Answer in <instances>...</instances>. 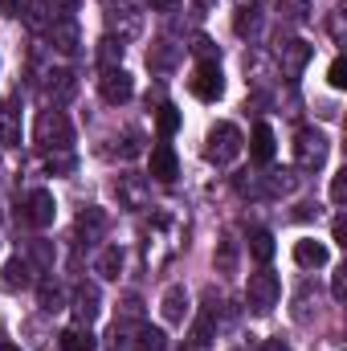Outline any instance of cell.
<instances>
[{
    "label": "cell",
    "instance_id": "cell-4",
    "mask_svg": "<svg viewBox=\"0 0 347 351\" xmlns=\"http://www.w3.org/2000/svg\"><path fill=\"white\" fill-rule=\"evenodd\" d=\"M278 298H282V282H278V274H270V269H258V274H250V282H246V302H250V311H274L278 306Z\"/></svg>",
    "mask_w": 347,
    "mask_h": 351
},
{
    "label": "cell",
    "instance_id": "cell-12",
    "mask_svg": "<svg viewBox=\"0 0 347 351\" xmlns=\"http://www.w3.org/2000/svg\"><path fill=\"white\" fill-rule=\"evenodd\" d=\"M115 196H119V204L123 208H147V180L143 176H119V184H115Z\"/></svg>",
    "mask_w": 347,
    "mask_h": 351
},
{
    "label": "cell",
    "instance_id": "cell-42",
    "mask_svg": "<svg viewBox=\"0 0 347 351\" xmlns=\"http://www.w3.org/2000/svg\"><path fill=\"white\" fill-rule=\"evenodd\" d=\"M0 8H4L8 16H16V12H21V0H0Z\"/></svg>",
    "mask_w": 347,
    "mask_h": 351
},
{
    "label": "cell",
    "instance_id": "cell-35",
    "mask_svg": "<svg viewBox=\"0 0 347 351\" xmlns=\"http://www.w3.org/2000/svg\"><path fill=\"white\" fill-rule=\"evenodd\" d=\"M344 196H347V172H335L331 176V200L344 204Z\"/></svg>",
    "mask_w": 347,
    "mask_h": 351
},
{
    "label": "cell",
    "instance_id": "cell-8",
    "mask_svg": "<svg viewBox=\"0 0 347 351\" xmlns=\"http://www.w3.org/2000/svg\"><path fill=\"white\" fill-rule=\"evenodd\" d=\"M315 58V45H307V41H298V37H290V41H278V66H282V74L286 78H298L302 70H307V62Z\"/></svg>",
    "mask_w": 347,
    "mask_h": 351
},
{
    "label": "cell",
    "instance_id": "cell-31",
    "mask_svg": "<svg viewBox=\"0 0 347 351\" xmlns=\"http://www.w3.org/2000/svg\"><path fill=\"white\" fill-rule=\"evenodd\" d=\"M156 127H160V135H164V139H168V135H176V131H180V110H176V106H160Z\"/></svg>",
    "mask_w": 347,
    "mask_h": 351
},
{
    "label": "cell",
    "instance_id": "cell-16",
    "mask_svg": "<svg viewBox=\"0 0 347 351\" xmlns=\"http://www.w3.org/2000/svg\"><path fill=\"white\" fill-rule=\"evenodd\" d=\"M294 262L302 269H323L331 262V250L323 241H315V237H302V241H294Z\"/></svg>",
    "mask_w": 347,
    "mask_h": 351
},
{
    "label": "cell",
    "instance_id": "cell-41",
    "mask_svg": "<svg viewBox=\"0 0 347 351\" xmlns=\"http://www.w3.org/2000/svg\"><path fill=\"white\" fill-rule=\"evenodd\" d=\"M261 351H290V343H286V339H265Z\"/></svg>",
    "mask_w": 347,
    "mask_h": 351
},
{
    "label": "cell",
    "instance_id": "cell-18",
    "mask_svg": "<svg viewBox=\"0 0 347 351\" xmlns=\"http://www.w3.org/2000/svg\"><path fill=\"white\" fill-rule=\"evenodd\" d=\"M0 139L8 143V147H16L21 143V110H16V102H0Z\"/></svg>",
    "mask_w": 347,
    "mask_h": 351
},
{
    "label": "cell",
    "instance_id": "cell-34",
    "mask_svg": "<svg viewBox=\"0 0 347 351\" xmlns=\"http://www.w3.org/2000/svg\"><path fill=\"white\" fill-rule=\"evenodd\" d=\"M74 168V156L70 152H53L49 156V172H70Z\"/></svg>",
    "mask_w": 347,
    "mask_h": 351
},
{
    "label": "cell",
    "instance_id": "cell-7",
    "mask_svg": "<svg viewBox=\"0 0 347 351\" xmlns=\"http://www.w3.org/2000/svg\"><path fill=\"white\" fill-rule=\"evenodd\" d=\"M53 217H58V200H53V192H49V188H33V192L25 196V221H29L33 229H49Z\"/></svg>",
    "mask_w": 347,
    "mask_h": 351
},
{
    "label": "cell",
    "instance_id": "cell-33",
    "mask_svg": "<svg viewBox=\"0 0 347 351\" xmlns=\"http://www.w3.org/2000/svg\"><path fill=\"white\" fill-rule=\"evenodd\" d=\"M327 82H331L335 90L347 86V62H344V58H335V62H331V70H327Z\"/></svg>",
    "mask_w": 347,
    "mask_h": 351
},
{
    "label": "cell",
    "instance_id": "cell-26",
    "mask_svg": "<svg viewBox=\"0 0 347 351\" xmlns=\"http://www.w3.org/2000/svg\"><path fill=\"white\" fill-rule=\"evenodd\" d=\"M94 269H98V278H119V274H123V250H119V245L102 250L98 262H94Z\"/></svg>",
    "mask_w": 347,
    "mask_h": 351
},
{
    "label": "cell",
    "instance_id": "cell-30",
    "mask_svg": "<svg viewBox=\"0 0 347 351\" xmlns=\"http://www.w3.org/2000/svg\"><path fill=\"white\" fill-rule=\"evenodd\" d=\"M217 269H221V274H233V269H237V241H229V237L221 241V250H217Z\"/></svg>",
    "mask_w": 347,
    "mask_h": 351
},
{
    "label": "cell",
    "instance_id": "cell-2",
    "mask_svg": "<svg viewBox=\"0 0 347 351\" xmlns=\"http://www.w3.org/2000/svg\"><path fill=\"white\" fill-rule=\"evenodd\" d=\"M204 156H208V164H217V168H229V164L241 156V131H237L233 123H217V127L208 131Z\"/></svg>",
    "mask_w": 347,
    "mask_h": 351
},
{
    "label": "cell",
    "instance_id": "cell-22",
    "mask_svg": "<svg viewBox=\"0 0 347 351\" xmlns=\"http://www.w3.org/2000/svg\"><path fill=\"white\" fill-rule=\"evenodd\" d=\"M49 98H53V106H62V102H70V98H74V74H70V70H53V74H49Z\"/></svg>",
    "mask_w": 347,
    "mask_h": 351
},
{
    "label": "cell",
    "instance_id": "cell-1",
    "mask_svg": "<svg viewBox=\"0 0 347 351\" xmlns=\"http://www.w3.org/2000/svg\"><path fill=\"white\" fill-rule=\"evenodd\" d=\"M33 139H37V147H45V152H70V143H74V127H70V119H66L58 106H49V110L37 114V123H33Z\"/></svg>",
    "mask_w": 347,
    "mask_h": 351
},
{
    "label": "cell",
    "instance_id": "cell-15",
    "mask_svg": "<svg viewBox=\"0 0 347 351\" xmlns=\"http://www.w3.org/2000/svg\"><path fill=\"white\" fill-rule=\"evenodd\" d=\"M160 315H164V323L184 327V319H188V290H184V286H168V290H164V298H160Z\"/></svg>",
    "mask_w": 347,
    "mask_h": 351
},
{
    "label": "cell",
    "instance_id": "cell-37",
    "mask_svg": "<svg viewBox=\"0 0 347 351\" xmlns=\"http://www.w3.org/2000/svg\"><path fill=\"white\" fill-rule=\"evenodd\" d=\"M33 254H37V262H41V265L53 262V254H49V241H37V245H33Z\"/></svg>",
    "mask_w": 347,
    "mask_h": 351
},
{
    "label": "cell",
    "instance_id": "cell-36",
    "mask_svg": "<svg viewBox=\"0 0 347 351\" xmlns=\"http://www.w3.org/2000/svg\"><path fill=\"white\" fill-rule=\"evenodd\" d=\"M192 49H196V53H200L204 62H217V45H213L208 37H196V45H192Z\"/></svg>",
    "mask_w": 347,
    "mask_h": 351
},
{
    "label": "cell",
    "instance_id": "cell-28",
    "mask_svg": "<svg viewBox=\"0 0 347 351\" xmlns=\"http://www.w3.org/2000/svg\"><path fill=\"white\" fill-rule=\"evenodd\" d=\"M98 58H102V70H110V66H123V41H115L110 33L98 41Z\"/></svg>",
    "mask_w": 347,
    "mask_h": 351
},
{
    "label": "cell",
    "instance_id": "cell-27",
    "mask_svg": "<svg viewBox=\"0 0 347 351\" xmlns=\"http://www.w3.org/2000/svg\"><path fill=\"white\" fill-rule=\"evenodd\" d=\"M250 254H254L261 265L270 262V258H274V233H265V229H254V233H250Z\"/></svg>",
    "mask_w": 347,
    "mask_h": 351
},
{
    "label": "cell",
    "instance_id": "cell-25",
    "mask_svg": "<svg viewBox=\"0 0 347 351\" xmlns=\"http://www.w3.org/2000/svg\"><path fill=\"white\" fill-rule=\"evenodd\" d=\"M278 16L290 25H307L311 21V0H278Z\"/></svg>",
    "mask_w": 347,
    "mask_h": 351
},
{
    "label": "cell",
    "instance_id": "cell-10",
    "mask_svg": "<svg viewBox=\"0 0 347 351\" xmlns=\"http://www.w3.org/2000/svg\"><path fill=\"white\" fill-rule=\"evenodd\" d=\"M49 33V45L58 49V53H78V45H82V33H78V21L74 16H53V25L45 29Z\"/></svg>",
    "mask_w": 347,
    "mask_h": 351
},
{
    "label": "cell",
    "instance_id": "cell-3",
    "mask_svg": "<svg viewBox=\"0 0 347 351\" xmlns=\"http://www.w3.org/2000/svg\"><path fill=\"white\" fill-rule=\"evenodd\" d=\"M106 29L115 41H135L143 33V12L131 0H110L106 4Z\"/></svg>",
    "mask_w": 347,
    "mask_h": 351
},
{
    "label": "cell",
    "instance_id": "cell-32",
    "mask_svg": "<svg viewBox=\"0 0 347 351\" xmlns=\"http://www.w3.org/2000/svg\"><path fill=\"white\" fill-rule=\"evenodd\" d=\"M233 29H237L241 37H246V33H254V29H258V16H254V8H246V4H241V8H237V21H233Z\"/></svg>",
    "mask_w": 347,
    "mask_h": 351
},
{
    "label": "cell",
    "instance_id": "cell-23",
    "mask_svg": "<svg viewBox=\"0 0 347 351\" xmlns=\"http://www.w3.org/2000/svg\"><path fill=\"white\" fill-rule=\"evenodd\" d=\"M102 229H106V213H102V208H86V213H78V237H86V245L102 237Z\"/></svg>",
    "mask_w": 347,
    "mask_h": 351
},
{
    "label": "cell",
    "instance_id": "cell-14",
    "mask_svg": "<svg viewBox=\"0 0 347 351\" xmlns=\"http://www.w3.org/2000/svg\"><path fill=\"white\" fill-rule=\"evenodd\" d=\"M98 311H102V294H98V286H94V282H82V286L74 290V315H78V323L90 327V323L98 319Z\"/></svg>",
    "mask_w": 347,
    "mask_h": 351
},
{
    "label": "cell",
    "instance_id": "cell-24",
    "mask_svg": "<svg viewBox=\"0 0 347 351\" xmlns=\"http://www.w3.org/2000/svg\"><path fill=\"white\" fill-rule=\"evenodd\" d=\"M58 343H62V351H94V335H90V327H66Z\"/></svg>",
    "mask_w": 347,
    "mask_h": 351
},
{
    "label": "cell",
    "instance_id": "cell-40",
    "mask_svg": "<svg viewBox=\"0 0 347 351\" xmlns=\"http://www.w3.org/2000/svg\"><path fill=\"white\" fill-rule=\"evenodd\" d=\"M74 4H78V0H53V12H62V16H70V12H74Z\"/></svg>",
    "mask_w": 347,
    "mask_h": 351
},
{
    "label": "cell",
    "instance_id": "cell-17",
    "mask_svg": "<svg viewBox=\"0 0 347 351\" xmlns=\"http://www.w3.org/2000/svg\"><path fill=\"white\" fill-rule=\"evenodd\" d=\"M37 306H41L45 315H58V311H66V290H62L53 278L37 282Z\"/></svg>",
    "mask_w": 347,
    "mask_h": 351
},
{
    "label": "cell",
    "instance_id": "cell-43",
    "mask_svg": "<svg viewBox=\"0 0 347 351\" xmlns=\"http://www.w3.org/2000/svg\"><path fill=\"white\" fill-rule=\"evenodd\" d=\"M0 351H21L16 343H8V339H0Z\"/></svg>",
    "mask_w": 347,
    "mask_h": 351
},
{
    "label": "cell",
    "instance_id": "cell-13",
    "mask_svg": "<svg viewBox=\"0 0 347 351\" xmlns=\"http://www.w3.org/2000/svg\"><path fill=\"white\" fill-rule=\"evenodd\" d=\"M33 282H37V278H33V262H29V258H8L4 269H0V286L12 290V294H16V290H29Z\"/></svg>",
    "mask_w": 347,
    "mask_h": 351
},
{
    "label": "cell",
    "instance_id": "cell-21",
    "mask_svg": "<svg viewBox=\"0 0 347 351\" xmlns=\"http://www.w3.org/2000/svg\"><path fill=\"white\" fill-rule=\"evenodd\" d=\"M106 348L110 351H139V331L127 327V323H115V327L106 331Z\"/></svg>",
    "mask_w": 347,
    "mask_h": 351
},
{
    "label": "cell",
    "instance_id": "cell-29",
    "mask_svg": "<svg viewBox=\"0 0 347 351\" xmlns=\"http://www.w3.org/2000/svg\"><path fill=\"white\" fill-rule=\"evenodd\" d=\"M139 348L143 351H168V335L160 327H139Z\"/></svg>",
    "mask_w": 347,
    "mask_h": 351
},
{
    "label": "cell",
    "instance_id": "cell-9",
    "mask_svg": "<svg viewBox=\"0 0 347 351\" xmlns=\"http://www.w3.org/2000/svg\"><path fill=\"white\" fill-rule=\"evenodd\" d=\"M98 90H102V98L106 102H127L131 94H135V78L123 70V66H110V70H102V78H98Z\"/></svg>",
    "mask_w": 347,
    "mask_h": 351
},
{
    "label": "cell",
    "instance_id": "cell-5",
    "mask_svg": "<svg viewBox=\"0 0 347 351\" xmlns=\"http://www.w3.org/2000/svg\"><path fill=\"white\" fill-rule=\"evenodd\" d=\"M327 156H331V139H327L323 131H298V139H294V160H298L302 172H319V168L327 164Z\"/></svg>",
    "mask_w": 347,
    "mask_h": 351
},
{
    "label": "cell",
    "instance_id": "cell-39",
    "mask_svg": "<svg viewBox=\"0 0 347 351\" xmlns=\"http://www.w3.org/2000/svg\"><path fill=\"white\" fill-rule=\"evenodd\" d=\"M147 4H152L156 12H176V8H180V0H147Z\"/></svg>",
    "mask_w": 347,
    "mask_h": 351
},
{
    "label": "cell",
    "instance_id": "cell-6",
    "mask_svg": "<svg viewBox=\"0 0 347 351\" xmlns=\"http://www.w3.org/2000/svg\"><path fill=\"white\" fill-rule=\"evenodd\" d=\"M188 90H192V98H200V102H217V98L225 94L221 62H200V66L192 70V78H188Z\"/></svg>",
    "mask_w": 347,
    "mask_h": 351
},
{
    "label": "cell",
    "instance_id": "cell-38",
    "mask_svg": "<svg viewBox=\"0 0 347 351\" xmlns=\"http://www.w3.org/2000/svg\"><path fill=\"white\" fill-rule=\"evenodd\" d=\"M331 294H335V298L344 302V294H347V282H344V274H335V278H331Z\"/></svg>",
    "mask_w": 347,
    "mask_h": 351
},
{
    "label": "cell",
    "instance_id": "cell-44",
    "mask_svg": "<svg viewBox=\"0 0 347 351\" xmlns=\"http://www.w3.org/2000/svg\"><path fill=\"white\" fill-rule=\"evenodd\" d=\"M200 4H204V8H208V4H213V0H200Z\"/></svg>",
    "mask_w": 347,
    "mask_h": 351
},
{
    "label": "cell",
    "instance_id": "cell-11",
    "mask_svg": "<svg viewBox=\"0 0 347 351\" xmlns=\"http://www.w3.org/2000/svg\"><path fill=\"white\" fill-rule=\"evenodd\" d=\"M147 176H152V180H160V184H172L176 176H180V160H176V147H172V143H156V147H152Z\"/></svg>",
    "mask_w": 347,
    "mask_h": 351
},
{
    "label": "cell",
    "instance_id": "cell-19",
    "mask_svg": "<svg viewBox=\"0 0 347 351\" xmlns=\"http://www.w3.org/2000/svg\"><path fill=\"white\" fill-rule=\"evenodd\" d=\"M250 160H254V164H261V168H265V164L274 160V131H270V123H258V127H254Z\"/></svg>",
    "mask_w": 347,
    "mask_h": 351
},
{
    "label": "cell",
    "instance_id": "cell-20",
    "mask_svg": "<svg viewBox=\"0 0 347 351\" xmlns=\"http://www.w3.org/2000/svg\"><path fill=\"white\" fill-rule=\"evenodd\" d=\"M21 16H25L29 29H49V25H53L49 0H25V4H21Z\"/></svg>",
    "mask_w": 347,
    "mask_h": 351
}]
</instances>
